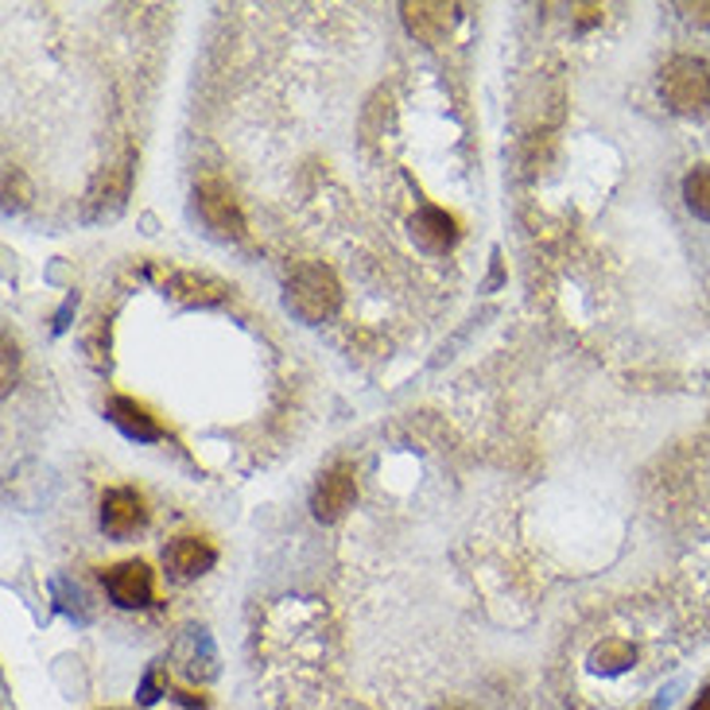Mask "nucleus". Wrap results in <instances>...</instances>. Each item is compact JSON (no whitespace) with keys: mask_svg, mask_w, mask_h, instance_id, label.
I'll list each match as a JSON object with an SVG mask.
<instances>
[{"mask_svg":"<svg viewBox=\"0 0 710 710\" xmlns=\"http://www.w3.org/2000/svg\"><path fill=\"white\" fill-rule=\"evenodd\" d=\"M284 307L307 327H319L330 315L342 307V287H338L334 272L319 260H299V265L287 272L284 284Z\"/></svg>","mask_w":710,"mask_h":710,"instance_id":"obj_1","label":"nucleus"},{"mask_svg":"<svg viewBox=\"0 0 710 710\" xmlns=\"http://www.w3.org/2000/svg\"><path fill=\"white\" fill-rule=\"evenodd\" d=\"M660 98L672 113L702 117L710 109V66L695 54H675L660 71Z\"/></svg>","mask_w":710,"mask_h":710,"instance_id":"obj_2","label":"nucleus"},{"mask_svg":"<svg viewBox=\"0 0 710 710\" xmlns=\"http://www.w3.org/2000/svg\"><path fill=\"white\" fill-rule=\"evenodd\" d=\"M198 213H203L206 230H213L218 237L237 241L245 237V218H241V206L233 198V191L225 187L222 179H203L195 191Z\"/></svg>","mask_w":710,"mask_h":710,"instance_id":"obj_3","label":"nucleus"},{"mask_svg":"<svg viewBox=\"0 0 710 710\" xmlns=\"http://www.w3.org/2000/svg\"><path fill=\"white\" fill-rule=\"evenodd\" d=\"M101 583H106V595L113 598L121 610H144V605H151V595H156L148 563H140V560H125V563H117V567H109L106 575H101Z\"/></svg>","mask_w":710,"mask_h":710,"instance_id":"obj_4","label":"nucleus"},{"mask_svg":"<svg viewBox=\"0 0 710 710\" xmlns=\"http://www.w3.org/2000/svg\"><path fill=\"white\" fill-rule=\"evenodd\" d=\"M357 498V481H354V466L350 462H338V466H330L327 474L319 478V486H315L311 493V509L319 521H338V516H346V509L354 505Z\"/></svg>","mask_w":710,"mask_h":710,"instance_id":"obj_5","label":"nucleus"},{"mask_svg":"<svg viewBox=\"0 0 710 710\" xmlns=\"http://www.w3.org/2000/svg\"><path fill=\"white\" fill-rule=\"evenodd\" d=\"M144 521H148V509H144L136 489H106V498H101V532L113 536V540H128L133 532H140Z\"/></svg>","mask_w":710,"mask_h":710,"instance_id":"obj_6","label":"nucleus"},{"mask_svg":"<svg viewBox=\"0 0 710 710\" xmlns=\"http://www.w3.org/2000/svg\"><path fill=\"white\" fill-rule=\"evenodd\" d=\"M213 560H218V551H213V543L203 540V536H175V540L163 548V563H168L179 578L206 575V571L213 567Z\"/></svg>","mask_w":710,"mask_h":710,"instance_id":"obj_7","label":"nucleus"},{"mask_svg":"<svg viewBox=\"0 0 710 710\" xmlns=\"http://www.w3.org/2000/svg\"><path fill=\"white\" fill-rule=\"evenodd\" d=\"M404 24L416 39L424 44H439L451 32L454 9L451 4H404Z\"/></svg>","mask_w":710,"mask_h":710,"instance_id":"obj_8","label":"nucleus"},{"mask_svg":"<svg viewBox=\"0 0 710 710\" xmlns=\"http://www.w3.org/2000/svg\"><path fill=\"white\" fill-rule=\"evenodd\" d=\"M109 419H113L128 439H140V443H156V439H163V427L148 416V408H140V404L128 396H117L113 404H109Z\"/></svg>","mask_w":710,"mask_h":710,"instance_id":"obj_9","label":"nucleus"},{"mask_svg":"<svg viewBox=\"0 0 710 710\" xmlns=\"http://www.w3.org/2000/svg\"><path fill=\"white\" fill-rule=\"evenodd\" d=\"M412 233H416V241L427 253H443L454 241V218L436 210V206H427V210H419L416 218H412Z\"/></svg>","mask_w":710,"mask_h":710,"instance_id":"obj_10","label":"nucleus"},{"mask_svg":"<svg viewBox=\"0 0 710 710\" xmlns=\"http://www.w3.org/2000/svg\"><path fill=\"white\" fill-rule=\"evenodd\" d=\"M633 657H637V652H633L629 640H602V645L590 652V668L602 675H622L633 668Z\"/></svg>","mask_w":710,"mask_h":710,"instance_id":"obj_11","label":"nucleus"},{"mask_svg":"<svg viewBox=\"0 0 710 710\" xmlns=\"http://www.w3.org/2000/svg\"><path fill=\"white\" fill-rule=\"evenodd\" d=\"M684 203L699 222H710V163H699L695 171H687Z\"/></svg>","mask_w":710,"mask_h":710,"instance_id":"obj_12","label":"nucleus"},{"mask_svg":"<svg viewBox=\"0 0 710 710\" xmlns=\"http://www.w3.org/2000/svg\"><path fill=\"white\" fill-rule=\"evenodd\" d=\"M691 16L699 20V24H710V4H695Z\"/></svg>","mask_w":710,"mask_h":710,"instance_id":"obj_13","label":"nucleus"},{"mask_svg":"<svg viewBox=\"0 0 710 710\" xmlns=\"http://www.w3.org/2000/svg\"><path fill=\"white\" fill-rule=\"evenodd\" d=\"M691 710H710V687L699 695V699H695V707H691Z\"/></svg>","mask_w":710,"mask_h":710,"instance_id":"obj_14","label":"nucleus"}]
</instances>
